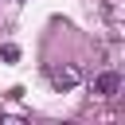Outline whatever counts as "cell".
<instances>
[{
    "label": "cell",
    "mask_w": 125,
    "mask_h": 125,
    "mask_svg": "<svg viewBox=\"0 0 125 125\" xmlns=\"http://www.w3.org/2000/svg\"><path fill=\"white\" fill-rule=\"evenodd\" d=\"M117 90H121V74H117V70H105V74L94 78V94H98V98H113Z\"/></svg>",
    "instance_id": "7a4b0ae2"
},
{
    "label": "cell",
    "mask_w": 125,
    "mask_h": 125,
    "mask_svg": "<svg viewBox=\"0 0 125 125\" xmlns=\"http://www.w3.org/2000/svg\"><path fill=\"white\" fill-rule=\"evenodd\" d=\"M0 55H4V62H16V59H20V47H16V43H4Z\"/></svg>",
    "instance_id": "3957f363"
},
{
    "label": "cell",
    "mask_w": 125,
    "mask_h": 125,
    "mask_svg": "<svg viewBox=\"0 0 125 125\" xmlns=\"http://www.w3.org/2000/svg\"><path fill=\"white\" fill-rule=\"evenodd\" d=\"M51 82H55L59 90H70V86H78V82H82V70H78L74 62H66V66H55V70H51Z\"/></svg>",
    "instance_id": "6da1fadb"
}]
</instances>
